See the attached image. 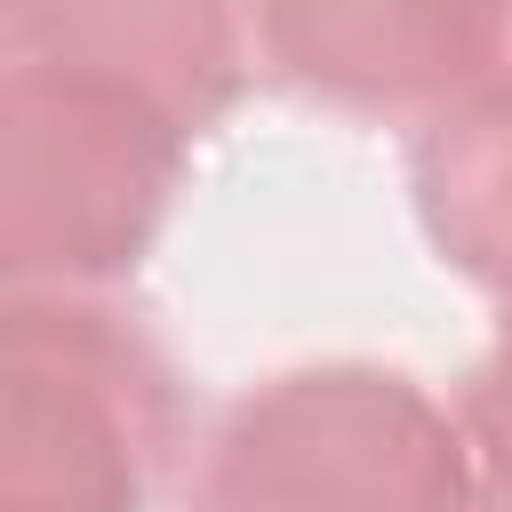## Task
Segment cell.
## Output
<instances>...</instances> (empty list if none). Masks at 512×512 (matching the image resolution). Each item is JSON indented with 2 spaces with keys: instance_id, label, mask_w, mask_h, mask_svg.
<instances>
[{
  "instance_id": "cell-5",
  "label": "cell",
  "mask_w": 512,
  "mask_h": 512,
  "mask_svg": "<svg viewBox=\"0 0 512 512\" xmlns=\"http://www.w3.org/2000/svg\"><path fill=\"white\" fill-rule=\"evenodd\" d=\"M0 56L8 72L136 96L200 136L248 80V24L240 0H0Z\"/></svg>"
},
{
  "instance_id": "cell-6",
  "label": "cell",
  "mask_w": 512,
  "mask_h": 512,
  "mask_svg": "<svg viewBox=\"0 0 512 512\" xmlns=\"http://www.w3.org/2000/svg\"><path fill=\"white\" fill-rule=\"evenodd\" d=\"M408 192L432 248L464 280L504 296L512 288V80H480L472 96L416 120Z\"/></svg>"
},
{
  "instance_id": "cell-4",
  "label": "cell",
  "mask_w": 512,
  "mask_h": 512,
  "mask_svg": "<svg viewBox=\"0 0 512 512\" xmlns=\"http://www.w3.org/2000/svg\"><path fill=\"white\" fill-rule=\"evenodd\" d=\"M272 80L360 120H432L496 80L488 0H248Z\"/></svg>"
},
{
  "instance_id": "cell-9",
  "label": "cell",
  "mask_w": 512,
  "mask_h": 512,
  "mask_svg": "<svg viewBox=\"0 0 512 512\" xmlns=\"http://www.w3.org/2000/svg\"><path fill=\"white\" fill-rule=\"evenodd\" d=\"M504 344H512V288H504Z\"/></svg>"
},
{
  "instance_id": "cell-2",
  "label": "cell",
  "mask_w": 512,
  "mask_h": 512,
  "mask_svg": "<svg viewBox=\"0 0 512 512\" xmlns=\"http://www.w3.org/2000/svg\"><path fill=\"white\" fill-rule=\"evenodd\" d=\"M456 416L400 368L320 360L248 384L192 448L184 512H456Z\"/></svg>"
},
{
  "instance_id": "cell-7",
  "label": "cell",
  "mask_w": 512,
  "mask_h": 512,
  "mask_svg": "<svg viewBox=\"0 0 512 512\" xmlns=\"http://www.w3.org/2000/svg\"><path fill=\"white\" fill-rule=\"evenodd\" d=\"M456 456H464V504L456 512H512V344H496L448 400Z\"/></svg>"
},
{
  "instance_id": "cell-3",
  "label": "cell",
  "mask_w": 512,
  "mask_h": 512,
  "mask_svg": "<svg viewBox=\"0 0 512 512\" xmlns=\"http://www.w3.org/2000/svg\"><path fill=\"white\" fill-rule=\"evenodd\" d=\"M184 128L136 96L0 80V272L16 288H104L144 264L184 176Z\"/></svg>"
},
{
  "instance_id": "cell-1",
  "label": "cell",
  "mask_w": 512,
  "mask_h": 512,
  "mask_svg": "<svg viewBox=\"0 0 512 512\" xmlns=\"http://www.w3.org/2000/svg\"><path fill=\"white\" fill-rule=\"evenodd\" d=\"M168 352L96 288H16L0 328V512H144L184 456Z\"/></svg>"
},
{
  "instance_id": "cell-8",
  "label": "cell",
  "mask_w": 512,
  "mask_h": 512,
  "mask_svg": "<svg viewBox=\"0 0 512 512\" xmlns=\"http://www.w3.org/2000/svg\"><path fill=\"white\" fill-rule=\"evenodd\" d=\"M488 56H496V80H512V0H488Z\"/></svg>"
}]
</instances>
